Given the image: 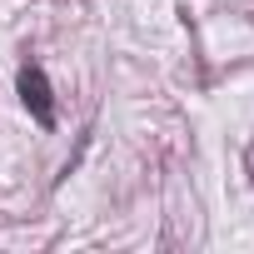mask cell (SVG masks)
Listing matches in <instances>:
<instances>
[{
    "instance_id": "1",
    "label": "cell",
    "mask_w": 254,
    "mask_h": 254,
    "mask_svg": "<svg viewBox=\"0 0 254 254\" xmlns=\"http://www.w3.org/2000/svg\"><path fill=\"white\" fill-rule=\"evenodd\" d=\"M20 100H25V110L35 115L40 130L55 125V100H50V80H45L40 65H25V70H20Z\"/></svg>"
}]
</instances>
